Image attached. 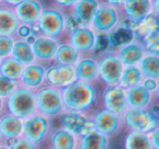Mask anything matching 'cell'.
Returning a JSON list of instances; mask_svg holds the SVG:
<instances>
[{"mask_svg": "<svg viewBox=\"0 0 159 149\" xmlns=\"http://www.w3.org/2000/svg\"><path fill=\"white\" fill-rule=\"evenodd\" d=\"M89 119L94 129L109 138L119 134L124 127L121 115H117L104 108L94 111Z\"/></svg>", "mask_w": 159, "mask_h": 149, "instance_id": "8", "label": "cell"}, {"mask_svg": "<svg viewBox=\"0 0 159 149\" xmlns=\"http://www.w3.org/2000/svg\"><path fill=\"white\" fill-rule=\"evenodd\" d=\"M124 127L129 131H136L142 133H150L159 126L158 118L152 109L129 108L122 115Z\"/></svg>", "mask_w": 159, "mask_h": 149, "instance_id": "5", "label": "cell"}, {"mask_svg": "<svg viewBox=\"0 0 159 149\" xmlns=\"http://www.w3.org/2000/svg\"><path fill=\"white\" fill-rule=\"evenodd\" d=\"M3 112H9L22 120L33 115L37 112L35 90L18 86L16 89L5 99Z\"/></svg>", "mask_w": 159, "mask_h": 149, "instance_id": "3", "label": "cell"}, {"mask_svg": "<svg viewBox=\"0 0 159 149\" xmlns=\"http://www.w3.org/2000/svg\"><path fill=\"white\" fill-rule=\"evenodd\" d=\"M124 1H125V0H104V3L111 6V7H115L120 10V8L123 6Z\"/></svg>", "mask_w": 159, "mask_h": 149, "instance_id": "39", "label": "cell"}, {"mask_svg": "<svg viewBox=\"0 0 159 149\" xmlns=\"http://www.w3.org/2000/svg\"><path fill=\"white\" fill-rule=\"evenodd\" d=\"M66 13L57 7L44 8L37 23L33 26L35 35H45L59 40L66 32Z\"/></svg>", "mask_w": 159, "mask_h": 149, "instance_id": "2", "label": "cell"}, {"mask_svg": "<svg viewBox=\"0 0 159 149\" xmlns=\"http://www.w3.org/2000/svg\"><path fill=\"white\" fill-rule=\"evenodd\" d=\"M139 68L143 74L144 79H159V57L158 55L146 53L141 60Z\"/></svg>", "mask_w": 159, "mask_h": 149, "instance_id": "28", "label": "cell"}, {"mask_svg": "<svg viewBox=\"0 0 159 149\" xmlns=\"http://www.w3.org/2000/svg\"><path fill=\"white\" fill-rule=\"evenodd\" d=\"M22 1H24V0H3V5L8 6L10 8H14L18 5H20Z\"/></svg>", "mask_w": 159, "mask_h": 149, "instance_id": "40", "label": "cell"}, {"mask_svg": "<svg viewBox=\"0 0 159 149\" xmlns=\"http://www.w3.org/2000/svg\"><path fill=\"white\" fill-rule=\"evenodd\" d=\"M152 12L158 13V0H125L120 13L130 23L143 21Z\"/></svg>", "mask_w": 159, "mask_h": 149, "instance_id": "10", "label": "cell"}, {"mask_svg": "<svg viewBox=\"0 0 159 149\" xmlns=\"http://www.w3.org/2000/svg\"><path fill=\"white\" fill-rule=\"evenodd\" d=\"M34 35H35V34H34L33 26H30V25H25V24H20L14 38H16V39H25L26 40Z\"/></svg>", "mask_w": 159, "mask_h": 149, "instance_id": "35", "label": "cell"}, {"mask_svg": "<svg viewBox=\"0 0 159 149\" xmlns=\"http://www.w3.org/2000/svg\"><path fill=\"white\" fill-rule=\"evenodd\" d=\"M0 149H9V147L6 144H0Z\"/></svg>", "mask_w": 159, "mask_h": 149, "instance_id": "42", "label": "cell"}, {"mask_svg": "<svg viewBox=\"0 0 159 149\" xmlns=\"http://www.w3.org/2000/svg\"><path fill=\"white\" fill-rule=\"evenodd\" d=\"M20 26L16 14L13 8L6 5L0 6V36H12L14 37Z\"/></svg>", "mask_w": 159, "mask_h": 149, "instance_id": "24", "label": "cell"}, {"mask_svg": "<svg viewBox=\"0 0 159 149\" xmlns=\"http://www.w3.org/2000/svg\"><path fill=\"white\" fill-rule=\"evenodd\" d=\"M124 149H154L147 133L129 131L124 138Z\"/></svg>", "mask_w": 159, "mask_h": 149, "instance_id": "27", "label": "cell"}, {"mask_svg": "<svg viewBox=\"0 0 159 149\" xmlns=\"http://www.w3.org/2000/svg\"><path fill=\"white\" fill-rule=\"evenodd\" d=\"M16 38L12 36H0V59L11 56Z\"/></svg>", "mask_w": 159, "mask_h": 149, "instance_id": "34", "label": "cell"}, {"mask_svg": "<svg viewBox=\"0 0 159 149\" xmlns=\"http://www.w3.org/2000/svg\"><path fill=\"white\" fill-rule=\"evenodd\" d=\"M100 99H102V108L117 115L122 116L124 112L129 109L125 89L120 85L106 86Z\"/></svg>", "mask_w": 159, "mask_h": 149, "instance_id": "12", "label": "cell"}, {"mask_svg": "<svg viewBox=\"0 0 159 149\" xmlns=\"http://www.w3.org/2000/svg\"><path fill=\"white\" fill-rule=\"evenodd\" d=\"M98 79L105 86L119 85L120 77L123 70V64L117 57L115 51H105L97 58Z\"/></svg>", "mask_w": 159, "mask_h": 149, "instance_id": "7", "label": "cell"}, {"mask_svg": "<svg viewBox=\"0 0 159 149\" xmlns=\"http://www.w3.org/2000/svg\"><path fill=\"white\" fill-rule=\"evenodd\" d=\"M121 23L120 10L102 2L92 21L91 27L96 33L108 34Z\"/></svg>", "mask_w": 159, "mask_h": 149, "instance_id": "11", "label": "cell"}, {"mask_svg": "<svg viewBox=\"0 0 159 149\" xmlns=\"http://www.w3.org/2000/svg\"><path fill=\"white\" fill-rule=\"evenodd\" d=\"M76 81L74 66L52 64L47 66L45 75V85L62 89Z\"/></svg>", "mask_w": 159, "mask_h": 149, "instance_id": "13", "label": "cell"}, {"mask_svg": "<svg viewBox=\"0 0 159 149\" xmlns=\"http://www.w3.org/2000/svg\"><path fill=\"white\" fill-rule=\"evenodd\" d=\"M76 149H108L109 137L89 127L76 135Z\"/></svg>", "mask_w": 159, "mask_h": 149, "instance_id": "21", "label": "cell"}, {"mask_svg": "<svg viewBox=\"0 0 159 149\" xmlns=\"http://www.w3.org/2000/svg\"><path fill=\"white\" fill-rule=\"evenodd\" d=\"M115 52L121 61V63L123 64V66L137 65L143 59L144 56L146 55L143 44L141 43V40L137 39L117 47Z\"/></svg>", "mask_w": 159, "mask_h": 149, "instance_id": "16", "label": "cell"}, {"mask_svg": "<svg viewBox=\"0 0 159 149\" xmlns=\"http://www.w3.org/2000/svg\"><path fill=\"white\" fill-rule=\"evenodd\" d=\"M5 110V99L0 98V114L2 113Z\"/></svg>", "mask_w": 159, "mask_h": 149, "instance_id": "41", "label": "cell"}, {"mask_svg": "<svg viewBox=\"0 0 159 149\" xmlns=\"http://www.w3.org/2000/svg\"><path fill=\"white\" fill-rule=\"evenodd\" d=\"M144 79V76L139 70V65H129L124 66L122 70V74L120 77L119 85L124 89L130 88L132 86L139 85Z\"/></svg>", "mask_w": 159, "mask_h": 149, "instance_id": "30", "label": "cell"}, {"mask_svg": "<svg viewBox=\"0 0 159 149\" xmlns=\"http://www.w3.org/2000/svg\"><path fill=\"white\" fill-rule=\"evenodd\" d=\"M66 113L89 114L94 112L98 101L95 83L75 81L61 89Z\"/></svg>", "mask_w": 159, "mask_h": 149, "instance_id": "1", "label": "cell"}, {"mask_svg": "<svg viewBox=\"0 0 159 149\" xmlns=\"http://www.w3.org/2000/svg\"><path fill=\"white\" fill-rule=\"evenodd\" d=\"M48 149H51V148H48Z\"/></svg>", "mask_w": 159, "mask_h": 149, "instance_id": "44", "label": "cell"}, {"mask_svg": "<svg viewBox=\"0 0 159 149\" xmlns=\"http://www.w3.org/2000/svg\"><path fill=\"white\" fill-rule=\"evenodd\" d=\"M24 66L18 62L16 59L10 56V57L3 58L0 59V73L2 75H5L6 77L16 81L19 83V79L22 74V71Z\"/></svg>", "mask_w": 159, "mask_h": 149, "instance_id": "29", "label": "cell"}, {"mask_svg": "<svg viewBox=\"0 0 159 149\" xmlns=\"http://www.w3.org/2000/svg\"><path fill=\"white\" fill-rule=\"evenodd\" d=\"M35 96L37 113L50 119L64 114L66 110L61 89L48 85H43L37 90H35Z\"/></svg>", "mask_w": 159, "mask_h": 149, "instance_id": "4", "label": "cell"}, {"mask_svg": "<svg viewBox=\"0 0 159 149\" xmlns=\"http://www.w3.org/2000/svg\"><path fill=\"white\" fill-rule=\"evenodd\" d=\"M11 57L20 62L23 66L35 62L32 46L25 39H16L13 44V48L11 51Z\"/></svg>", "mask_w": 159, "mask_h": 149, "instance_id": "26", "label": "cell"}, {"mask_svg": "<svg viewBox=\"0 0 159 149\" xmlns=\"http://www.w3.org/2000/svg\"><path fill=\"white\" fill-rule=\"evenodd\" d=\"M141 43L143 44L144 48H145L146 53H150V55H158L159 51V32L152 31L146 34L143 38H142Z\"/></svg>", "mask_w": 159, "mask_h": 149, "instance_id": "31", "label": "cell"}, {"mask_svg": "<svg viewBox=\"0 0 159 149\" xmlns=\"http://www.w3.org/2000/svg\"><path fill=\"white\" fill-rule=\"evenodd\" d=\"M9 149H39V146L34 144L33 142L29 140L27 138L23 137L22 135L19 137L14 138V139L10 140L8 144Z\"/></svg>", "mask_w": 159, "mask_h": 149, "instance_id": "33", "label": "cell"}, {"mask_svg": "<svg viewBox=\"0 0 159 149\" xmlns=\"http://www.w3.org/2000/svg\"><path fill=\"white\" fill-rule=\"evenodd\" d=\"M150 138V142L154 147V149H159V142H158V136H159V126L156 127L155 129H152L150 133H148Z\"/></svg>", "mask_w": 159, "mask_h": 149, "instance_id": "38", "label": "cell"}, {"mask_svg": "<svg viewBox=\"0 0 159 149\" xmlns=\"http://www.w3.org/2000/svg\"><path fill=\"white\" fill-rule=\"evenodd\" d=\"M23 120L9 112L0 114V144H8L10 140L22 135Z\"/></svg>", "mask_w": 159, "mask_h": 149, "instance_id": "17", "label": "cell"}, {"mask_svg": "<svg viewBox=\"0 0 159 149\" xmlns=\"http://www.w3.org/2000/svg\"><path fill=\"white\" fill-rule=\"evenodd\" d=\"M125 96L129 108L150 109L157 95L148 92L142 84H139V85L126 88Z\"/></svg>", "mask_w": 159, "mask_h": 149, "instance_id": "20", "label": "cell"}, {"mask_svg": "<svg viewBox=\"0 0 159 149\" xmlns=\"http://www.w3.org/2000/svg\"><path fill=\"white\" fill-rule=\"evenodd\" d=\"M81 58L79 51H76L69 43H60L57 51H56L53 62L61 65L74 66Z\"/></svg>", "mask_w": 159, "mask_h": 149, "instance_id": "25", "label": "cell"}, {"mask_svg": "<svg viewBox=\"0 0 159 149\" xmlns=\"http://www.w3.org/2000/svg\"><path fill=\"white\" fill-rule=\"evenodd\" d=\"M3 5V0H0V6Z\"/></svg>", "mask_w": 159, "mask_h": 149, "instance_id": "43", "label": "cell"}, {"mask_svg": "<svg viewBox=\"0 0 159 149\" xmlns=\"http://www.w3.org/2000/svg\"><path fill=\"white\" fill-rule=\"evenodd\" d=\"M56 3V7L61 10L64 9H71L79 0H53Z\"/></svg>", "mask_w": 159, "mask_h": 149, "instance_id": "37", "label": "cell"}, {"mask_svg": "<svg viewBox=\"0 0 159 149\" xmlns=\"http://www.w3.org/2000/svg\"><path fill=\"white\" fill-rule=\"evenodd\" d=\"M68 34V42L81 56H89L95 53L97 33L91 26H80L70 31Z\"/></svg>", "mask_w": 159, "mask_h": 149, "instance_id": "9", "label": "cell"}, {"mask_svg": "<svg viewBox=\"0 0 159 149\" xmlns=\"http://www.w3.org/2000/svg\"><path fill=\"white\" fill-rule=\"evenodd\" d=\"M76 134L70 129L61 127L51 131L48 137L51 149H76Z\"/></svg>", "mask_w": 159, "mask_h": 149, "instance_id": "23", "label": "cell"}, {"mask_svg": "<svg viewBox=\"0 0 159 149\" xmlns=\"http://www.w3.org/2000/svg\"><path fill=\"white\" fill-rule=\"evenodd\" d=\"M59 44L60 40L56 38L45 35H35L31 43L35 61L43 64L53 62V58H55Z\"/></svg>", "mask_w": 159, "mask_h": 149, "instance_id": "14", "label": "cell"}, {"mask_svg": "<svg viewBox=\"0 0 159 149\" xmlns=\"http://www.w3.org/2000/svg\"><path fill=\"white\" fill-rule=\"evenodd\" d=\"M142 85L152 94H158V79H144L142 81Z\"/></svg>", "mask_w": 159, "mask_h": 149, "instance_id": "36", "label": "cell"}, {"mask_svg": "<svg viewBox=\"0 0 159 149\" xmlns=\"http://www.w3.org/2000/svg\"><path fill=\"white\" fill-rule=\"evenodd\" d=\"M46 69V64L36 61L29 65H25L23 68L20 79H19V86L32 90H37L39 87L45 85Z\"/></svg>", "mask_w": 159, "mask_h": 149, "instance_id": "15", "label": "cell"}, {"mask_svg": "<svg viewBox=\"0 0 159 149\" xmlns=\"http://www.w3.org/2000/svg\"><path fill=\"white\" fill-rule=\"evenodd\" d=\"M76 81L85 83H96L98 81V61L93 55L81 56L74 65Z\"/></svg>", "mask_w": 159, "mask_h": 149, "instance_id": "19", "label": "cell"}, {"mask_svg": "<svg viewBox=\"0 0 159 149\" xmlns=\"http://www.w3.org/2000/svg\"><path fill=\"white\" fill-rule=\"evenodd\" d=\"M100 3V0H79L71 8V16H74L82 26H91Z\"/></svg>", "mask_w": 159, "mask_h": 149, "instance_id": "22", "label": "cell"}, {"mask_svg": "<svg viewBox=\"0 0 159 149\" xmlns=\"http://www.w3.org/2000/svg\"><path fill=\"white\" fill-rule=\"evenodd\" d=\"M51 129V119L36 112L23 120L22 136L40 146L48 139Z\"/></svg>", "mask_w": 159, "mask_h": 149, "instance_id": "6", "label": "cell"}, {"mask_svg": "<svg viewBox=\"0 0 159 149\" xmlns=\"http://www.w3.org/2000/svg\"><path fill=\"white\" fill-rule=\"evenodd\" d=\"M19 83L6 77L0 73V98L6 99L16 89Z\"/></svg>", "mask_w": 159, "mask_h": 149, "instance_id": "32", "label": "cell"}, {"mask_svg": "<svg viewBox=\"0 0 159 149\" xmlns=\"http://www.w3.org/2000/svg\"><path fill=\"white\" fill-rule=\"evenodd\" d=\"M13 10L20 24L34 26L44 10V6L39 0H24L14 7Z\"/></svg>", "mask_w": 159, "mask_h": 149, "instance_id": "18", "label": "cell"}]
</instances>
